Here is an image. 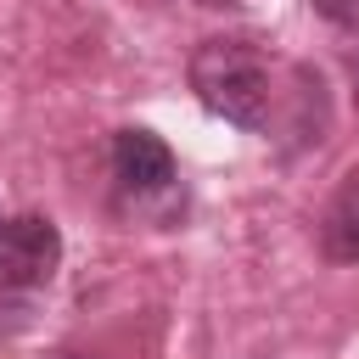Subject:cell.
I'll return each instance as SVG.
<instances>
[{
    "mask_svg": "<svg viewBox=\"0 0 359 359\" xmlns=\"http://www.w3.org/2000/svg\"><path fill=\"white\" fill-rule=\"evenodd\" d=\"M191 90L208 112L241 129H264L269 118V67L247 39H208L191 56Z\"/></svg>",
    "mask_w": 359,
    "mask_h": 359,
    "instance_id": "obj_1",
    "label": "cell"
},
{
    "mask_svg": "<svg viewBox=\"0 0 359 359\" xmlns=\"http://www.w3.org/2000/svg\"><path fill=\"white\" fill-rule=\"evenodd\" d=\"M112 168H118V185L135 191V196H157V191L174 185V151L151 129H118Z\"/></svg>",
    "mask_w": 359,
    "mask_h": 359,
    "instance_id": "obj_3",
    "label": "cell"
},
{
    "mask_svg": "<svg viewBox=\"0 0 359 359\" xmlns=\"http://www.w3.org/2000/svg\"><path fill=\"white\" fill-rule=\"evenodd\" d=\"M353 79H359V50H353Z\"/></svg>",
    "mask_w": 359,
    "mask_h": 359,
    "instance_id": "obj_6",
    "label": "cell"
},
{
    "mask_svg": "<svg viewBox=\"0 0 359 359\" xmlns=\"http://www.w3.org/2000/svg\"><path fill=\"white\" fill-rule=\"evenodd\" d=\"M62 264V236L39 213H17L0 224V286H45Z\"/></svg>",
    "mask_w": 359,
    "mask_h": 359,
    "instance_id": "obj_2",
    "label": "cell"
},
{
    "mask_svg": "<svg viewBox=\"0 0 359 359\" xmlns=\"http://www.w3.org/2000/svg\"><path fill=\"white\" fill-rule=\"evenodd\" d=\"M320 247L331 264H359V168L342 174L337 196L320 213Z\"/></svg>",
    "mask_w": 359,
    "mask_h": 359,
    "instance_id": "obj_4",
    "label": "cell"
},
{
    "mask_svg": "<svg viewBox=\"0 0 359 359\" xmlns=\"http://www.w3.org/2000/svg\"><path fill=\"white\" fill-rule=\"evenodd\" d=\"M314 11L337 28H359V0H314Z\"/></svg>",
    "mask_w": 359,
    "mask_h": 359,
    "instance_id": "obj_5",
    "label": "cell"
}]
</instances>
